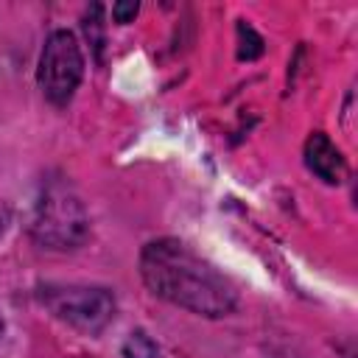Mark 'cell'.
Returning <instances> with one entry per match:
<instances>
[{
	"label": "cell",
	"instance_id": "obj_8",
	"mask_svg": "<svg viewBox=\"0 0 358 358\" xmlns=\"http://www.w3.org/2000/svg\"><path fill=\"white\" fill-rule=\"evenodd\" d=\"M0 333H3V319H0Z\"/></svg>",
	"mask_w": 358,
	"mask_h": 358
},
{
	"label": "cell",
	"instance_id": "obj_2",
	"mask_svg": "<svg viewBox=\"0 0 358 358\" xmlns=\"http://www.w3.org/2000/svg\"><path fill=\"white\" fill-rule=\"evenodd\" d=\"M84 73V56L78 48V39L70 31H53L45 39L42 56H39V70H36V81L42 95L56 103L64 106Z\"/></svg>",
	"mask_w": 358,
	"mask_h": 358
},
{
	"label": "cell",
	"instance_id": "obj_1",
	"mask_svg": "<svg viewBox=\"0 0 358 358\" xmlns=\"http://www.w3.org/2000/svg\"><path fill=\"white\" fill-rule=\"evenodd\" d=\"M140 274L157 296L199 316H227L238 302L229 277L173 238L151 241L143 249Z\"/></svg>",
	"mask_w": 358,
	"mask_h": 358
},
{
	"label": "cell",
	"instance_id": "obj_7",
	"mask_svg": "<svg viewBox=\"0 0 358 358\" xmlns=\"http://www.w3.org/2000/svg\"><path fill=\"white\" fill-rule=\"evenodd\" d=\"M134 14H137V3H134V0H131V3H115V6H112L115 22H131Z\"/></svg>",
	"mask_w": 358,
	"mask_h": 358
},
{
	"label": "cell",
	"instance_id": "obj_5",
	"mask_svg": "<svg viewBox=\"0 0 358 358\" xmlns=\"http://www.w3.org/2000/svg\"><path fill=\"white\" fill-rule=\"evenodd\" d=\"M305 162L327 185H338L347 176V162H344L338 145L327 134H322V131L308 137V143H305Z\"/></svg>",
	"mask_w": 358,
	"mask_h": 358
},
{
	"label": "cell",
	"instance_id": "obj_6",
	"mask_svg": "<svg viewBox=\"0 0 358 358\" xmlns=\"http://www.w3.org/2000/svg\"><path fill=\"white\" fill-rule=\"evenodd\" d=\"M123 355H126V358H162L159 347H157L143 330H137V333H131V336L126 338Z\"/></svg>",
	"mask_w": 358,
	"mask_h": 358
},
{
	"label": "cell",
	"instance_id": "obj_3",
	"mask_svg": "<svg viewBox=\"0 0 358 358\" xmlns=\"http://www.w3.org/2000/svg\"><path fill=\"white\" fill-rule=\"evenodd\" d=\"M42 302L67 324L81 333H98L115 316V296L106 288L90 285H62L45 288Z\"/></svg>",
	"mask_w": 358,
	"mask_h": 358
},
{
	"label": "cell",
	"instance_id": "obj_4",
	"mask_svg": "<svg viewBox=\"0 0 358 358\" xmlns=\"http://www.w3.org/2000/svg\"><path fill=\"white\" fill-rule=\"evenodd\" d=\"M84 229H87V218L76 199H70L64 190L45 193L34 221V235L42 243L56 249H70L84 238Z\"/></svg>",
	"mask_w": 358,
	"mask_h": 358
}]
</instances>
